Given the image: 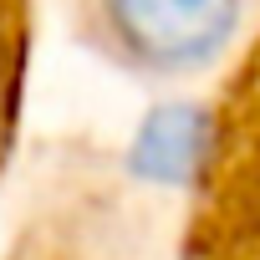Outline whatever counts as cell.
Instances as JSON below:
<instances>
[{
	"label": "cell",
	"instance_id": "obj_2",
	"mask_svg": "<svg viewBox=\"0 0 260 260\" xmlns=\"http://www.w3.org/2000/svg\"><path fill=\"white\" fill-rule=\"evenodd\" d=\"M209 148H214V112L204 102H164L138 122L127 164L138 179L158 189H189L199 184Z\"/></svg>",
	"mask_w": 260,
	"mask_h": 260
},
{
	"label": "cell",
	"instance_id": "obj_1",
	"mask_svg": "<svg viewBox=\"0 0 260 260\" xmlns=\"http://www.w3.org/2000/svg\"><path fill=\"white\" fill-rule=\"evenodd\" d=\"M245 0H97V31L122 67L189 77L214 67L240 36Z\"/></svg>",
	"mask_w": 260,
	"mask_h": 260
}]
</instances>
